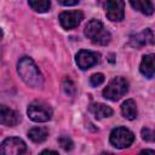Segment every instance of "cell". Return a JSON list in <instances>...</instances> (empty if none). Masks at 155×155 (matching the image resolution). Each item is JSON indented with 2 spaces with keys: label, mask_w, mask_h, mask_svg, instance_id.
<instances>
[{
  "label": "cell",
  "mask_w": 155,
  "mask_h": 155,
  "mask_svg": "<svg viewBox=\"0 0 155 155\" xmlns=\"http://www.w3.org/2000/svg\"><path fill=\"white\" fill-rule=\"evenodd\" d=\"M80 0H58V2L63 6H73V5H76Z\"/></svg>",
  "instance_id": "22"
},
{
  "label": "cell",
  "mask_w": 155,
  "mask_h": 155,
  "mask_svg": "<svg viewBox=\"0 0 155 155\" xmlns=\"http://www.w3.org/2000/svg\"><path fill=\"white\" fill-rule=\"evenodd\" d=\"M90 111L97 117V119H103V117H109L113 115V109L103 103H92L90 105Z\"/></svg>",
  "instance_id": "13"
},
{
  "label": "cell",
  "mask_w": 155,
  "mask_h": 155,
  "mask_svg": "<svg viewBox=\"0 0 155 155\" xmlns=\"http://www.w3.org/2000/svg\"><path fill=\"white\" fill-rule=\"evenodd\" d=\"M105 13L108 19L113 22H120L125 17V2L124 0H107Z\"/></svg>",
  "instance_id": "7"
},
{
  "label": "cell",
  "mask_w": 155,
  "mask_h": 155,
  "mask_svg": "<svg viewBox=\"0 0 155 155\" xmlns=\"http://www.w3.org/2000/svg\"><path fill=\"white\" fill-rule=\"evenodd\" d=\"M58 143H59V145H61L64 150H67V151H68V150H71L73 147H74L73 140H71L68 136H62V137H59Z\"/></svg>",
  "instance_id": "20"
},
{
  "label": "cell",
  "mask_w": 155,
  "mask_h": 155,
  "mask_svg": "<svg viewBox=\"0 0 155 155\" xmlns=\"http://www.w3.org/2000/svg\"><path fill=\"white\" fill-rule=\"evenodd\" d=\"M140 134L145 142H155V130L149 128V127H144V128H142Z\"/></svg>",
  "instance_id": "18"
},
{
  "label": "cell",
  "mask_w": 155,
  "mask_h": 155,
  "mask_svg": "<svg viewBox=\"0 0 155 155\" xmlns=\"http://www.w3.org/2000/svg\"><path fill=\"white\" fill-rule=\"evenodd\" d=\"M109 139H110V143L115 148L125 149V148H128L133 143L134 134L126 127H116L111 131Z\"/></svg>",
  "instance_id": "5"
},
{
  "label": "cell",
  "mask_w": 155,
  "mask_h": 155,
  "mask_svg": "<svg viewBox=\"0 0 155 155\" xmlns=\"http://www.w3.org/2000/svg\"><path fill=\"white\" fill-rule=\"evenodd\" d=\"M98 58H99L98 53L87 51V50H81L76 54V64L79 65L80 69L86 70V69L93 67L94 64H97Z\"/></svg>",
  "instance_id": "9"
},
{
  "label": "cell",
  "mask_w": 155,
  "mask_h": 155,
  "mask_svg": "<svg viewBox=\"0 0 155 155\" xmlns=\"http://www.w3.org/2000/svg\"><path fill=\"white\" fill-rule=\"evenodd\" d=\"M30 7L36 12H46L50 10V0H28Z\"/></svg>",
  "instance_id": "17"
},
{
  "label": "cell",
  "mask_w": 155,
  "mask_h": 155,
  "mask_svg": "<svg viewBox=\"0 0 155 155\" xmlns=\"http://www.w3.org/2000/svg\"><path fill=\"white\" fill-rule=\"evenodd\" d=\"M150 42H153V33L150 29H145L139 34L132 35L130 38V45L133 47H142Z\"/></svg>",
  "instance_id": "12"
},
{
  "label": "cell",
  "mask_w": 155,
  "mask_h": 155,
  "mask_svg": "<svg viewBox=\"0 0 155 155\" xmlns=\"http://www.w3.org/2000/svg\"><path fill=\"white\" fill-rule=\"evenodd\" d=\"M139 70L145 78H151L153 75H155V53L143 56Z\"/></svg>",
  "instance_id": "11"
},
{
  "label": "cell",
  "mask_w": 155,
  "mask_h": 155,
  "mask_svg": "<svg viewBox=\"0 0 155 155\" xmlns=\"http://www.w3.org/2000/svg\"><path fill=\"white\" fill-rule=\"evenodd\" d=\"M63 90H64V92L68 96H74L75 92H76L75 85H74V82L70 79H64V81H63Z\"/></svg>",
  "instance_id": "19"
},
{
  "label": "cell",
  "mask_w": 155,
  "mask_h": 155,
  "mask_svg": "<svg viewBox=\"0 0 155 155\" xmlns=\"http://www.w3.org/2000/svg\"><path fill=\"white\" fill-rule=\"evenodd\" d=\"M130 4L134 10L142 12L145 16L154 13V5L150 0H130Z\"/></svg>",
  "instance_id": "14"
},
{
  "label": "cell",
  "mask_w": 155,
  "mask_h": 155,
  "mask_svg": "<svg viewBox=\"0 0 155 155\" xmlns=\"http://www.w3.org/2000/svg\"><path fill=\"white\" fill-rule=\"evenodd\" d=\"M61 25L64 29H73L78 27L84 19V13L81 11H64L58 17Z\"/></svg>",
  "instance_id": "8"
},
{
  "label": "cell",
  "mask_w": 155,
  "mask_h": 155,
  "mask_svg": "<svg viewBox=\"0 0 155 155\" xmlns=\"http://www.w3.org/2000/svg\"><path fill=\"white\" fill-rule=\"evenodd\" d=\"M46 153H54V154H57L56 150H44V151H42V154H46Z\"/></svg>",
  "instance_id": "24"
},
{
  "label": "cell",
  "mask_w": 155,
  "mask_h": 155,
  "mask_svg": "<svg viewBox=\"0 0 155 155\" xmlns=\"http://www.w3.org/2000/svg\"><path fill=\"white\" fill-rule=\"evenodd\" d=\"M0 150L4 155H22L27 151V145L21 138L10 137L1 143Z\"/></svg>",
  "instance_id": "6"
},
{
  "label": "cell",
  "mask_w": 155,
  "mask_h": 155,
  "mask_svg": "<svg viewBox=\"0 0 155 155\" xmlns=\"http://www.w3.org/2000/svg\"><path fill=\"white\" fill-rule=\"evenodd\" d=\"M21 121V115L16 111L12 110L10 108H7L6 105H1L0 108V122L5 126H16L18 122Z\"/></svg>",
  "instance_id": "10"
},
{
  "label": "cell",
  "mask_w": 155,
  "mask_h": 155,
  "mask_svg": "<svg viewBox=\"0 0 155 155\" xmlns=\"http://www.w3.org/2000/svg\"><path fill=\"white\" fill-rule=\"evenodd\" d=\"M104 75L102 74V73H97V74H93V75H91V78H90V84L92 85V86H99L101 84H103L104 82Z\"/></svg>",
  "instance_id": "21"
},
{
  "label": "cell",
  "mask_w": 155,
  "mask_h": 155,
  "mask_svg": "<svg viewBox=\"0 0 155 155\" xmlns=\"http://www.w3.org/2000/svg\"><path fill=\"white\" fill-rule=\"evenodd\" d=\"M27 114L29 119L35 122H46L52 117V109L48 104L41 101H35L29 104Z\"/></svg>",
  "instance_id": "4"
},
{
  "label": "cell",
  "mask_w": 155,
  "mask_h": 155,
  "mask_svg": "<svg viewBox=\"0 0 155 155\" xmlns=\"http://www.w3.org/2000/svg\"><path fill=\"white\" fill-rule=\"evenodd\" d=\"M85 35L93 44L97 45H107L110 42L111 35L109 30L104 27V24L99 19H91L85 27Z\"/></svg>",
  "instance_id": "2"
},
{
  "label": "cell",
  "mask_w": 155,
  "mask_h": 155,
  "mask_svg": "<svg viewBox=\"0 0 155 155\" xmlns=\"http://www.w3.org/2000/svg\"><path fill=\"white\" fill-rule=\"evenodd\" d=\"M128 91V82L126 79L124 78H114L108 86L103 90V96L104 98L116 102L119 101L121 97H124Z\"/></svg>",
  "instance_id": "3"
},
{
  "label": "cell",
  "mask_w": 155,
  "mask_h": 155,
  "mask_svg": "<svg viewBox=\"0 0 155 155\" xmlns=\"http://www.w3.org/2000/svg\"><path fill=\"white\" fill-rule=\"evenodd\" d=\"M121 114L127 120H134L137 117V105L133 99H126L121 104Z\"/></svg>",
  "instance_id": "15"
},
{
  "label": "cell",
  "mask_w": 155,
  "mask_h": 155,
  "mask_svg": "<svg viewBox=\"0 0 155 155\" xmlns=\"http://www.w3.org/2000/svg\"><path fill=\"white\" fill-rule=\"evenodd\" d=\"M140 153H142V154H144V153H150V154H155V150H150V149H144V150H142Z\"/></svg>",
  "instance_id": "23"
},
{
  "label": "cell",
  "mask_w": 155,
  "mask_h": 155,
  "mask_svg": "<svg viewBox=\"0 0 155 155\" xmlns=\"http://www.w3.org/2000/svg\"><path fill=\"white\" fill-rule=\"evenodd\" d=\"M17 70L21 76V79L33 88L41 87L44 85V78L42 74L40 73L39 68L34 63V61L29 57H22L18 61L17 64Z\"/></svg>",
  "instance_id": "1"
},
{
  "label": "cell",
  "mask_w": 155,
  "mask_h": 155,
  "mask_svg": "<svg viewBox=\"0 0 155 155\" xmlns=\"http://www.w3.org/2000/svg\"><path fill=\"white\" fill-rule=\"evenodd\" d=\"M28 137L34 143H42L48 137V131L46 127H33L28 132Z\"/></svg>",
  "instance_id": "16"
}]
</instances>
